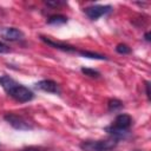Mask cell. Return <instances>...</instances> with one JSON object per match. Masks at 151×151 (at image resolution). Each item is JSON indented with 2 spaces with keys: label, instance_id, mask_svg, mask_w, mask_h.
<instances>
[{
  "label": "cell",
  "instance_id": "cell-1",
  "mask_svg": "<svg viewBox=\"0 0 151 151\" xmlns=\"http://www.w3.org/2000/svg\"><path fill=\"white\" fill-rule=\"evenodd\" d=\"M0 85L9 97L19 103H27L34 98V94L29 88L17 83L13 78L6 74L0 77Z\"/></svg>",
  "mask_w": 151,
  "mask_h": 151
},
{
  "label": "cell",
  "instance_id": "cell-2",
  "mask_svg": "<svg viewBox=\"0 0 151 151\" xmlns=\"http://www.w3.org/2000/svg\"><path fill=\"white\" fill-rule=\"evenodd\" d=\"M117 145L116 139H104V140H87L80 144L83 151H107Z\"/></svg>",
  "mask_w": 151,
  "mask_h": 151
},
{
  "label": "cell",
  "instance_id": "cell-3",
  "mask_svg": "<svg viewBox=\"0 0 151 151\" xmlns=\"http://www.w3.org/2000/svg\"><path fill=\"white\" fill-rule=\"evenodd\" d=\"M5 120L9 124V125H12L14 129H17V130H20V131H27V130H32L33 129V126L26 120V119H24L22 117H20V116H18V114H14V113H7V114H5Z\"/></svg>",
  "mask_w": 151,
  "mask_h": 151
},
{
  "label": "cell",
  "instance_id": "cell-4",
  "mask_svg": "<svg viewBox=\"0 0 151 151\" xmlns=\"http://www.w3.org/2000/svg\"><path fill=\"white\" fill-rule=\"evenodd\" d=\"M110 11H111V6H109V5H105V6H103V5H92V6H88V7L84 8L85 14L91 20H97L100 17L109 13Z\"/></svg>",
  "mask_w": 151,
  "mask_h": 151
},
{
  "label": "cell",
  "instance_id": "cell-5",
  "mask_svg": "<svg viewBox=\"0 0 151 151\" xmlns=\"http://www.w3.org/2000/svg\"><path fill=\"white\" fill-rule=\"evenodd\" d=\"M35 87L38 90L45 91V92H50V93H59V85L50 79H45V80H40L35 84Z\"/></svg>",
  "mask_w": 151,
  "mask_h": 151
},
{
  "label": "cell",
  "instance_id": "cell-6",
  "mask_svg": "<svg viewBox=\"0 0 151 151\" xmlns=\"http://www.w3.org/2000/svg\"><path fill=\"white\" fill-rule=\"evenodd\" d=\"M2 37L9 41H18L24 38V33L15 27H6L1 31Z\"/></svg>",
  "mask_w": 151,
  "mask_h": 151
},
{
  "label": "cell",
  "instance_id": "cell-7",
  "mask_svg": "<svg viewBox=\"0 0 151 151\" xmlns=\"http://www.w3.org/2000/svg\"><path fill=\"white\" fill-rule=\"evenodd\" d=\"M132 124V119L129 114L126 113H120L116 117L114 123L112 124V126L119 129V130H129V127Z\"/></svg>",
  "mask_w": 151,
  "mask_h": 151
},
{
  "label": "cell",
  "instance_id": "cell-8",
  "mask_svg": "<svg viewBox=\"0 0 151 151\" xmlns=\"http://www.w3.org/2000/svg\"><path fill=\"white\" fill-rule=\"evenodd\" d=\"M41 40L45 41L46 44H48L50 46L54 47V48H58V50H63V51H66V52H76L77 48L73 47V46H70V45H66V44H61V42H55L51 39H47L45 37H41Z\"/></svg>",
  "mask_w": 151,
  "mask_h": 151
},
{
  "label": "cell",
  "instance_id": "cell-9",
  "mask_svg": "<svg viewBox=\"0 0 151 151\" xmlns=\"http://www.w3.org/2000/svg\"><path fill=\"white\" fill-rule=\"evenodd\" d=\"M47 22L50 25H63V24L67 22V18L65 15H61V14H55V15L50 17Z\"/></svg>",
  "mask_w": 151,
  "mask_h": 151
},
{
  "label": "cell",
  "instance_id": "cell-10",
  "mask_svg": "<svg viewBox=\"0 0 151 151\" xmlns=\"http://www.w3.org/2000/svg\"><path fill=\"white\" fill-rule=\"evenodd\" d=\"M79 54L84 58H90V59H98V60H106L107 59L103 54H98V53L90 52V51H79Z\"/></svg>",
  "mask_w": 151,
  "mask_h": 151
},
{
  "label": "cell",
  "instance_id": "cell-11",
  "mask_svg": "<svg viewBox=\"0 0 151 151\" xmlns=\"http://www.w3.org/2000/svg\"><path fill=\"white\" fill-rule=\"evenodd\" d=\"M123 107V103L118 99H111L109 100V110L110 111H117Z\"/></svg>",
  "mask_w": 151,
  "mask_h": 151
},
{
  "label": "cell",
  "instance_id": "cell-12",
  "mask_svg": "<svg viewBox=\"0 0 151 151\" xmlns=\"http://www.w3.org/2000/svg\"><path fill=\"white\" fill-rule=\"evenodd\" d=\"M116 51L118 53H120V54H129L131 52V48L127 45H125V44H119V45H117Z\"/></svg>",
  "mask_w": 151,
  "mask_h": 151
},
{
  "label": "cell",
  "instance_id": "cell-13",
  "mask_svg": "<svg viewBox=\"0 0 151 151\" xmlns=\"http://www.w3.org/2000/svg\"><path fill=\"white\" fill-rule=\"evenodd\" d=\"M81 72L85 74V76H88V77H93V78H98L100 76V73L96 70H92V68H85L83 67L81 68Z\"/></svg>",
  "mask_w": 151,
  "mask_h": 151
},
{
  "label": "cell",
  "instance_id": "cell-14",
  "mask_svg": "<svg viewBox=\"0 0 151 151\" xmlns=\"http://www.w3.org/2000/svg\"><path fill=\"white\" fill-rule=\"evenodd\" d=\"M9 51H11L9 47L6 44H4V42L0 41V53H8Z\"/></svg>",
  "mask_w": 151,
  "mask_h": 151
},
{
  "label": "cell",
  "instance_id": "cell-15",
  "mask_svg": "<svg viewBox=\"0 0 151 151\" xmlns=\"http://www.w3.org/2000/svg\"><path fill=\"white\" fill-rule=\"evenodd\" d=\"M46 4L50 5V6H59V5H61L63 2H60V1H47Z\"/></svg>",
  "mask_w": 151,
  "mask_h": 151
},
{
  "label": "cell",
  "instance_id": "cell-16",
  "mask_svg": "<svg viewBox=\"0 0 151 151\" xmlns=\"http://www.w3.org/2000/svg\"><path fill=\"white\" fill-rule=\"evenodd\" d=\"M149 86H150V84H149V81H146V83H145V88H146V96H147V99H150V90H149Z\"/></svg>",
  "mask_w": 151,
  "mask_h": 151
},
{
  "label": "cell",
  "instance_id": "cell-17",
  "mask_svg": "<svg viewBox=\"0 0 151 151\" xmlns=\"http://www.w3.org/2000/svg\"><path fill=\"white\" fill-rule=\"evenodd\" d=\"M22 151H41V150L35 149V147H28V149H24Z\"/></svg>",
  "mask_w": 151,
  "mask_h": 151
},
{
  "label": "cell",
  "instance_id": "cell-18",
  "mask_svg": "<svg viewBox=\"0 0 151 151\" xmlns=\"http://www.w3.org/2000/svg\"><path fill=\"white\" fill-rule=\"evenodd\" d=\"M145 39H146L147 41H150V33H146V34H145Z\"/></svg>",
  "mask_w": 151,
  "mask_h": 151
}]
</instances>
